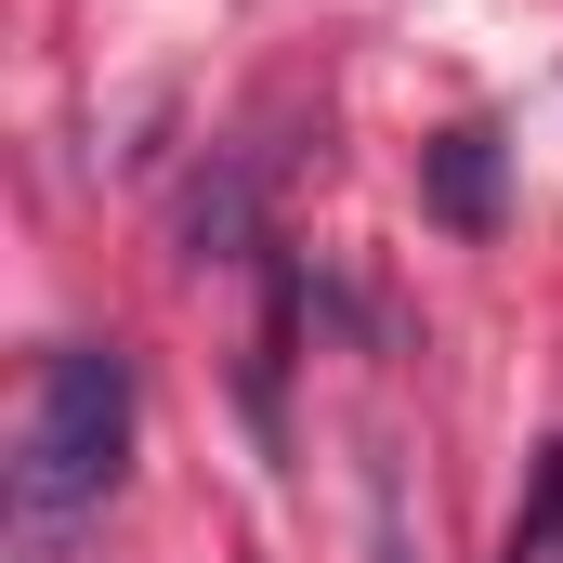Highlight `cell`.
<instances>
[{
  "instance_id": "3957f363",
  "label": "cell",
  "mask_w": 563,
  "mask_h": 563,
  "mask_svg": "<svg viewBox=\"0 0 563 563\" xmlns=\"http://www.w3.org/2000/svg\"><path fill=\"white\" fill-rule=\"evenodd\" d=\"M551 538H563V445H538V511L511 525V551H498V563H551Z\"/></svg>"
},
{
  "instance_id": "6da1fadb",
  "label": "cell",
  "mask_w": 563,
  "mask_h": 563,
  "mask_svg": "<svg viewBox=\"0 0 563 563\" xmlns=\"http://www.w3.org/2000/svg\"><path fill=\"white\" fill-rule=\"evenodd\" d=\"M119 472H132V354L119 341L40 354L26 420H13V511L26 525H79V511L119 498Z\"/></svg>"
},
{
  "instance_id": "7a4b0ae2",
  "label": "cell",
  "mask_w": 563,
  "mask_h": 563,
  "mask_svg": "<svg viewBox=\"0 0 563 563\" xmlns=\"http://www.w3.org/2000/svg\"><path fill=\"white\" fill-rule=\"evenodd\" d=\"M432 210H445L459 236L498 223V132H445V144H432Z\"/></svg>"
}]
</instances>
